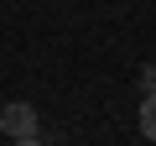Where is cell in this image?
Listing matches in <instances>:
<instances>
[{
    "mask_svg": "<svg viewBox=\"0 0 156 146\" xmlns=\"http://www.w3.org/2000/svg\"><path fill=\"white\" fill-rule=\"evenodd\" d=\"M0 130H5L11 141H21V136H37V110H31L26 99H11L5 110H0Z\"/></svg>",
    "mask_w": 156,
    "mask_h": 146,
    "instance_id": "obj_1",
    "label": "cell"
},
{
    "mask_svg": "<svg viewBox=\"0 0 156 146\" xmlns=\"http://www.w3.org/2000/svg\"><path fill=\"white\" fill-rule=\"evenodd\" d=\"M140 136H146V141H156V94H146V99H140Z\"/></svg>",
    "mask_w": 156,
    "mask_h": 146,
    "instance_id": "obj_2",
    "label": "cell"
},
{
    "mask_svg": "<svg viewBox=\"0 0 156 146\" xmlns=\"http://www.w3.org/2000/svg\"><path fill=\"white\" fill-rule=\"evenodd\" d=\"M140 94H156V68H140Z\"/></svg>",
    "mask_w": 156,
    "mask_h": 146,
    "instance_id": "obj_3",
    "label": "cell"
},
{
    "mask_svg": "<svg viewBox=\"0 0 156 146\" xmlns=\"http://www.w3.org/2000/svg\"><path fill=\"white\" fill-rule=\"evenodd\" d=\"M11 146H42V136H21V141H11Z\"/></svg>",
    "mask_w": 156,
    "mask_h": 146,
    "instance_id": "obj_4",
    "label": "cell"
}]
</instances>
